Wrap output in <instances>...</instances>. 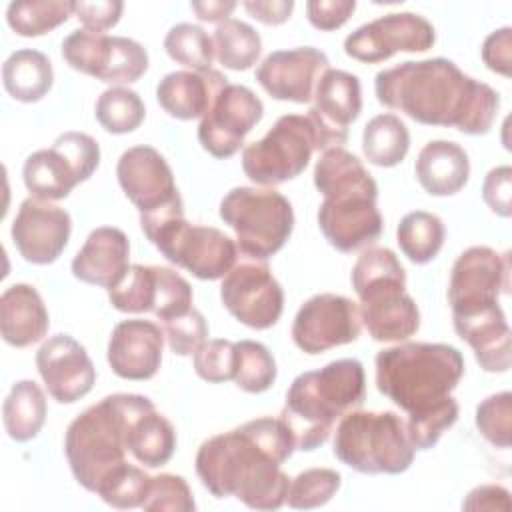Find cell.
<instances>
[{"instance_id": "25", "label": "cell", "mask_w": 512, "mask_h": 512, "mask_svg": "<svg viewBox=\"0 0 512 512\" xmlns=\"http://www.w3.org/2000/svg\"><path fill=\"white\" fill-rule=\"evenodd\" d=\"M130 268L128 236L114 226L92 230L72 260V274L100 288H114L122 282Z\"/></svg>"}, {"instance_id": "27", "label": "cell", "mask_w": 512, "mask_h": 512, "mask_svg": "<svg viewBox=\"0 0 512 512\" xmlns=\"http://www.w3.org/2000/svg\"><path fill=\"white\" fill-rule=\"evenodd\" d=\"M50 326L48 310L30 284H12L0 296V332L6 344L26 348L40 342Z\"/></svg>"}, {"instance_id": "5", "label": "cell", "mask_w": 512, "mask_h": 512, "mask_svg": "<svg viewBox=\"0 0 512 512\" xmlns=\"http://www.w3.org/2000/svg\"><path fill=\"white\" fill-rule=\"evenodd\" d=\"M366 398L364 366L340 358L318 370L298 374L284 400L282 418L296 436V450H316L334 430L336 420L362 406Z\"/></svg>"}, {"instance_id": "7", "label": "cell", "mask_w": 512, "mask_h": 512, "mask_svg": "<svg viewBox=\"0 0 512 512\" xmlns=\"http://www.w3.org/2000/svg\"><path fill=\"white\" fill-rule=\"evenodd\" d=\"M360 320L376 342H402L420 328V312L406 292V270L390 248H366L352 268Z\"/></svg>"}, {"instance_id": "34", "label": "cell", "mask_w": 512, "mask_h": 512, "mask_svg": "<svg viewBox=\"0 0 512 512\" xmlns=\"http://www.w3.org/2000/svg\"><path fill=\"white\" fill-rule=\"evenodd\" d=\"M444 236V222L426 210L408 212L396 228V242L402 254L414 264L434 260L444 246Z\"/></svg>"}, {"instance_id": "23", "label": "cell", "mask_w": 512, "mask_h": 512, "mask_svg": "<svg viewBox=\"0 0 512 512\" xmlns=\"http://www.w3.org/2000/svg\"><path fill=\"white\" fill-rule=\"evenodd\" d=\"M308 116L322 130L330 148H340L348 140V126L362 112V88L356 74L328 68L312 96Z\"/></svg>"}, {"instance_id": "48", "label": "cell", "mask_w": 512, "mask_h": 512, "mask_svg": "<svg viewBox=\"0 0 512 512\" xmlns=\"http://www.w3.org/2000/svg\"><path fill=\"white\" fill-rule=\"evenodd\" d=\"M164 338L176 356H194L208 340V324L196 308L164 322Z\"/></svg>"}, {"instance_id": "24", "label": "cell", "mask_w": 512, "mask_h": 512, "mask_svg": "<svg viewBox=\"0 0 512 512\" xmlns=\"http://www.w3.org/2000/svg\"><path fill=\"white\" fill-rule=\"evenodd\" d=\"M164 330L142 318L122 320L114 326L106 358L112 372L124 380H150L162 362Z\"/></svg>"}, {"instance_id": "42", "label": "cell", "mask_w": 512, "mask_h": 512, "mask_svg": "<svg viewBox=\"0 0 512 512\" xmlns=\"http://www.w3.org/2000/svg\"><path fill=\"white\" fill-rule=\"evenodd\" d=\"M150 480L152 476H148L142 468L126 462L98 486L96 494L112 508H138L146 500Z\"/></svg>"}, {"instance_id": "16", "label": "cell", "mask_w": 512, "mask_h": 512, "mask_svg": "<svg viewBox=\"0 0 512 512\" xmlns=\"http://www.w3.org/2000/svg\"><path fill=\"white\" fill-rule=\"evenodd\" d=\"M116 176L126 198L138 208L140 218L184 208L172 168L152 146L140 144L122 152Z\"/></svg>"}, {"instance_id": "19", "label": "cell", "mask_w": 512, "mask_h": 512, "mask_svg": "<svg viewBox=\"0 0 512 512\" xmlns=\"http://www.w3.org/2000/svg\"><path fill=\"white\" fill-rule=\"evenodd\" d=\"M262 116V100L248 86L228 82L200 118L198 142L214 158H230L244 146L246 136Z\"/></svg>"}, {"instance_id": "39", "label": "cell", "mask_w": 512, "mask_h": 512, "mask_svg": "<svg viewBox=\"0 0 512 512\" xmlns=\"http://www.w3.org/2000/svg\"><path fill=\"white\" fill-rule=\"evenodd\" d=\"M234 382L248 394H260L276 382V360L270 350L256 340L236 342Z\"/></svg>"}, {"instance_id": "51", "label": "cell", "mask_w": 512, "mask_h": 512, "mask_svg": "<svg viewBox=\"0 0 512 512\" xmlns=\"http://www.w3.org/2000/svg\"><path fill=\"white\" fill-rule=\"evenodd\" d=\"M510 194H512V168L510 166H496L492 168L482 184V200L486 206L502 216L510 218L512 214V204H510Z\"/></svg>"}, {"instance_id": "47", "label": "cell", "mask_w": 512, "mask_h": 512, "mask_svg": "<svg viewBox=\"0 0 512 512\" xmlns=\"http://www.w3.org/2000/svg\"><path fill=\"white\" fill-rule=\"evenodd\" d=\"M196 374L212 384L234 380L236 372V342L214 338L206 340L194 354Z\"/></svg>"}, {"instance_id": "46", "label": "cell", "mask_w": 512, "mask_h": 512, "mask_svg": "<svg viewBox=\"0 0 512 512\" xmlns=\"http://www.w3.org/2000/svg\"><path fill=\"white\" fill-rule=\"evenodd\" d=\"M148 512H192L196 502L188 482L178 474H158L150 480V490L140 506Z\"/></svg>"}, {"instance_id": "20", "label": "cell", "mask_w": 512, "mask_h": 512, "mask_svg": "<svg viewBox=\"0 0 512 512\" xmlns=\"http://www.w3.org/2000/svg\"><path fill=\"white\" fill-rule=\"evenodd\" d=\"M72 230L70 214L46 200H22L12 222V242L18 254L30 264H52L68 244Z\"/></svg>"}, {"instance_id": "38", "label": "cell", "mask_w": 512, "mask_h": 512, "mask_svg": "<svg viewBox=\"0 0 512 512\" xmlns=\"http://www.w3.org/2000/svg\"><path fill=\"white\" fill-rule=\"evenodd\" d=\"M164 50L174 62L190 68L192 72L210 70L216 58L214 42L208 32L190 22H180L168 30Z\"/></svg>"}, {"instance_id": "49", "label": "cell", "mask_w": 512, "mask_h": 512, "mask_svg": "<svg viewBox=\"0 0 512 512\" xmlns=\"http://www.w3.org/2000/svg\"><path fill=\"white\" fill-rule=\"evenodd\" d=\"M354 0H310L306 2V18L316 30H338L354 14Z\"/></svg>"}, {"instance_id": "21", "label": "cell", "mask_w": 512, "mask_h": 512, "mask_svg": "<svg viewBox=\"0 0 512 512\" xmlns=\"http://www.w3.org/2000/svg\"><path fill=\"white\" fill-rule=\"evenodd\" d=\"M36 368L48 394L60 404L84 398L96 382V368L86 348L70 334L50 336L36 352Z\"/></svg>"}, {"instance_id": "17", "label": "cell", "mask_w": 512, "mask_h": 512, "mask_svg": "<svg viewBox=\"0 0 512 512\" xmlns=\"http://www.w3.org/2000/svg\"><path fill=\"white\" fill-rule=\"evenodd\" d=\"M436 42L434 26L414 12H390L362 24L344 40V52L364 64H378L398 52H426Z\"/></svg>"}, {"instance_id": "15", "label": "cell", "mask_w": 512, "mask_h": 512, "mask_svg": "<svg viewBox=\"0 0 512 512\" xmlns=\"http://www.w3.org/2000/svg\"><path fill=\"white\" fill-rule=\"evenodd\" d=\"M220 300L240 324L254 330L272 328L284 310V290L266 260L246 256L222 278Z\"/></svg>"}, {"instance_id": "14", "label": "cell", "mask_w": 512, "mask_h": 512, "mask_svg": "<svg viewBox=\"0 0 512 512\" xmlns=\"http://www.w3.org/2000/svg\"><path fill=\"white\" fill-rule=\"evenodd\" d=\"M510 258L488 246L464 250L450 274L448 304L452 318L474 316L500 306V294L508 292Z\"/></svg>"}, {"instance_id": "45", "label": "cell", "mask_w": 512, "mask_h": 512, "mask_svg": "<svg viewBox=\"0 0 512 512\" xmlns=\"http://www.w3.org/2000/svg\"><path fill=\"white\" fill-rule=\"evenodd\" d=\"M154 270H156V302H154L152 314L158 320L168 322L192 310L194 294L188 280L182 278L172 268L154 266Z\"/></svg>"}, {"instance_id": "12", "label": "cell", "mask_w": 512, "mask_h": 512, "mask_svg": "<svg viewBox=\"0 0 512 512\" xmlns=\"http://www.w3.org/2000/svg\"><path fill=\"white\" fill-rule=\"evenodd\" d=\"M100 164L98 142L84 132H64L50 148L32 152L22 166L24 186L34 198L54 202L86 182Z\"/></svg>"}, {"instance_id": "32", "label": "cell", "mask_w": 512, "mask_h": 512, "mask_svg": "<svg viewBox=\"0 0 512 512\" xmlns=\"http://www.w3.org/2000/svg\"><path fill=\"white\" fill-rule=\"evenodd\" d=\"M176 450V430L156 408L140 414L128 434V452L146 468H160L170 462Z\"/></svg>"}, {"instance_id": "29", "label": "cell", "mask_w": 512, "mask_h": 512, "mask_svg": "<svg viewBox=\"0 0 512 512\" xmlns=\"http://www.w3.org/2000/svg\"><path fill=\"white\" fill-rule=\"evenodd\" d=\"M414 172L430 196H452L466 186L470 160L460 144L452 140H430L418 152Z\"/></svg>"}, {"instance_id": "13", "label": "cell", "mask_w": 512, "mask_h": 512, "mask_svg": "<svg viewBox=\"0 0 512 512\" xmlns=\"http://www.w3.org/2000/svg\"><path fill=\"white\" fill-rule=\"evenodd\" d=\"M62 56L76 72L112 86L132 84L148 70V52L140 42L86 28L64 38Z\"/></svg>"}, {"instance_id": "37", "label": "cell", "mask_w": 512, "mask_h": 512, "mask_svg": "<svg viewBox=\"0 0 512 512\" xmlns=\"http://www.w3.org/2000/svg\"><path fill=\"white\" fill-rule=\"evenodd\" d=\"M94 114L106 132L128 134L144 122L146 108L134 90L126 86H112L98 96Z\"/></svg>"}, {"instance_id": "9", "label": "cell", "mask_w": 512, "mask_h": 512, "mask_svg": "<svg viewBox=\"0 0 512 512\" xmlns=\"http://www.w3.org/2000/svg\"><path fill=\"white\" fill-rule=\"evenodd\" d=\"M142 232L172 264L200 280L224 278L238 262V246L214 226L190 224L182 210L140 218Z\"/></svg>"}, {"instance_id": "40", "label": "cell", "mask_w": 512, "mask_h": 512, "mask_svg": "<svg viewBox=\"0 0 512 512\" xmlns=\"http://www.w3.org/2000/svg\"><path fill=\"white\" fill-rule=\"evenodd\" d=\"M108 300L118 312H126V314L152 312L156 302L154 266L130 264L122 282L108 290Z\"/></svg>"}, {"instance_id": "55", "label": "cell", "mask_w": 512, "mask_h": 512, "mask_svg": "<svg viewBox=\"0 0 512 512\" xmlns=\"http://www.w3.org/2000/svg\"><path fill=\"white\" fill-rule=\"evenodd\" d=\"M238 4L234 0H204V2H190V8L202 22H214L216 26L230 18Z\"/></svg>"}, {"instance_id": "3", "label": "cell", "mask_w": 512, "mask_h": 512, "mask_svg": "<svg viewBox=\"0 0 512 512\" xmlns=\"http://www.w3.org/2000/svg\"><path fill=\"white\" fill-rule=\"evenodd\" d=\"M314 186L324 196L318 226L332 248L354 252L380 238L378 184L356 154L342 146L324 150L314 166Z\"/></svg>"}, {"instance_id": "18", "label": "cell", "mask_w": 512, "mask_h": 512, "mask_svg": "<svg viewBox=\"0 0 512 512\" xmlns=\"http://www.w3.org/2000/svg\"><path fill=\"white\" fill-rule=\"evenodd\" d=\"M360 330L358 304L342 294L324 292L300 306L292 322V340L306 354H322L358 340Z\"/></svg>"}, {"instance_id": "50", "label": "cell", "mask_w": 512, "mask_h": 512, "mask_svg": "<svg viewBox=\"0 0 512 512\" xmlns=\"http://www.w3.org/2000/svg\"><path fill=\"white\" fill-rule=\"evenodd\" d=\"M124 4L120 0H96V2H76L74 16L80 20L82 28L90 32H106L114 28L122 16Z\"/></svg>"}, {"instance_id": "6", "label": "cell", "mask_w": 512, "mask_h": 512, "mask_svg": "<svg viewBox=\"0 0 512 512\" xmlns=\"http://www.w3.org/2000/svg\"><path fill=\"white\" fill-rule=\"evenodd\" d=\"M464 376L458 348L442 342H404L376 354V388L406 414L452 396Z\"/></svg>"}, {"instance_id": "22", "label": "cell", "mask_w": 512, "mask_h": 512, "mask_svg": "<svg viewBox=\"0 0 512 512\" xmlns=\"http://www.w3.org/2000/svg\"><path fill=\"white\" fill-rule=\"evenodd\" d=\"M328 56L314 46L276 50L256 68V80L274 100L306 104L320 76L330 68Z\"/></svg>"}, {"instance_id": "44", "label": "cell", "mask_w": 512, "mask_h": 512, "mask_svg": "<svg viewBox=\"0 0 512 512\" xmlns=\"http://www.w3.org/2000/svg\"><path fill=\"white\" fill-rule=\"evenodd\" d=\"M476 428L496 448L512 442V394L508 390L488 396L476 406Z\"/></svg>"}, {"instance_id": "31", "label": "cell", "mask_w": 512, "mask_h": 512, "mask_svg": "<svg viewBox=\"0 0 512 512\" xmlns=\"http://www.w3.org/2000/svg\"><path fill=\"white\" fill-rule=\"evenodd\" d=\"M46 396L34 380H18L12 384L4 406L2 420L8 436L16 442H28L38 436L46 422Z\"/></svg>"}, {"instance_id": "33", "label": "cell", "mask_w": 512, "mask_h": 512, "mask_svg": "<svg viewBox=\"0 0 512 512\" xmlns=\"http://www.w3.org/2000/svg\"><path fill=\"white\" fill-rule=\"evenodd\" d=\"M408 148L410 132L396 114H378L364 126L362 152L370 164L392 168L406 158Z\"/></svg>"}, {"instance_id": "36", "label": "cell", "mask_w": 512, "mask_h": 512, "mask_svg": "<svg viewBox=\"0 0 512 512\" xmlns=\"http://www.w3.org/2000/svg\"><path fill=\"white\" fill-rule=\"evenodd\" d=\"M70 0H16L8 4L6 22L18 34L26 38L42 36L74 14Z\"/></svg>"}, {"instance_id": "35", "label": "cell", "mask_w": 512, "mask_h": 512, "mask_svg": "<svg viewBox=\"0 0 512 512\" xmlns=\"http://www.w3.org/2000/svg\"><path fill=\"white\" fill-rule=\"evenodd\" d=\"M214 56L228 70H248L256 64L262 52L260 34L246 22L228 18L216 26L214 36Z\"/></svg>"}, {"instance_id": "8", "label": "cell", "mask_w": 512, "mask_h": 512, "mask_svg": "<svg viewBox=\"0 0 512 512\" xmlns=\"http://www.w3.org/2000/svg\"><path fill=\"white\" fill-rule=\"evenodd\" d=\"M406 422L396 412H346L334 432V454L360 474H402L414 460Z\"/></svg>"}, {"instance_id": "11", "label": "cell", "mask_w": 512, "mask_h": 512, "mask_svg": "<svg viewBox=\"0 0 512 512\" xmlns=\"http://www.w3.org/2000/svg\"><path fill=\"white\" fill-rule=\"evenodd\" d=\"M314 150L328 144L308 114H284L264 138L242 150V170L258 186L272 188L300 176Z\"/></svg>"}, {"instance_id": "10", "label": "cell", "mask_w": 512, "mask_h": 512, "mask_svg": "<svg viewBox=\"0 0 512 512\" xmlns=\"http://www.w3.org/2000/svg\"><path fill=\"white\" fill-rule=\"evenodd\" d=\"M218 212L234 230L238 252L246 258L268 260L294 228L292 204L274 188L236 186L224 194Z\"/></svg>"}, {"instance_id": "4", "label": "cell", "mask_w": 512, "mask_h": 512, "mask_svg": "<svg viewBox=\"0 0 512 512\" xmlns=\"http://www.w3.org/2000/svg\"><path fill=\"white\" fill-rule=\"evenodd\" d=\"M156 408L142 394H110L78 414L64 436V452L76 482L88 492L122 464L128 454V434L134 420Z\"/></svg>"}, {"instance_id": "2", "label": "cell", "mask_w": 512, "mask_h": 512, "mask_svg": "<svg viewBox=\"0 0 512 512\" xmlns=\"http://www.w3.org/2000/svg\"><path fill=\"white\" fill-rule=\"evenodd\" d=\"M380 104L424 126L456 128L470 136L486 134L498 114L500 94L448 58L406 60L376 74Z\"/></svg>"}, {"instance_id": "1", "label": "cell", "mask_w": 512, "mask_h": 512, "mask_svg": "<svg viewBox=\"0 0 512 512\" xmlns=\"http://www.w3.org/2000/svg\"><path fill=\"white\" fill-rule=\"evenodd\" d=\"M294 450L288 422L260 416L204 440L196 452V474L216 498L234 496L254 510H278L292 480L280 466Z\"/></svg>"}, {"instance_id": "52", "label": "cell", "mask_w": 512, "mask_h": 512, "mask_svg": "<svg viewBox=\"0 0 512 512\" xmlns=\"http://www.w3.org/2000/svg\"><path fill=\"white\" fill-rule=\"evenodd\" d=\"M480 54L488 70L508 78L512 72V28L504 26L490 32L482 44Z\"/></svg>"}, {"instance_id": "54", "label": "cell", "mask_w": 512, "mask_h": 512, "mask_svg": "<svg viewBox=\"0 0 512 512\" xmlns=\"http://www.w3.org/2000/svg\"><path fill=\"white\" fill-rule=\"evenodd\" d=\"M242 6L254 20L266 26L284 24L294 10L292 0H244Z\"/></svg>"}, {"instance_id": "26", "label": "cell", "mask_w": 512, "mask_h": 512, "mask_svg": "<svg viewBox=\"0 0 512 512\" xmlns=\"http://www.w3.org/2000/svg\"><path fill=\"white\" fill-rule=\"evenodd\" d=\"M228 78L220 70H176L166 74L156 86V100L162 110L176 120L202 118L214 104Z\"/></svg>"}, {"instance_id": "41", "label": "cell", "mask_w": 512, "mask_h": 512, "mask_svg": "<svg viewBox=\"0 0 512 512\" xmlns=\"http://www.w3.org/2000/svg\"><path fill=\"white\" fill-rule=\"evenodd\" d=\"M460 408L456 398L448 396L446 400L428 406L424 410L412 412L408 414L406 420V430H408V438L414 446V450H430L438 444L440 436L452 428L458 420Z\"/></svg>"}, {"instance_id": "30", "label": "cell", "mask_w": 512, "mask_h": 512, "mask_svg": "<svg viewBox=\"0 0 512 512\" xmlns=\"http://www.w3.org/2000/svg\"><path fill=\"white\" fill-rule=\"evenodd\" d=\"M2 82L6 92L18 102L42 100L54 82L52 62L46 54L32 48L12 52L2 64Z\"/></svg>"}, {"instance_id": "28", "label": "cell", "mask_w": 512, "mask_h": 512, "mask_svg": "<svg viewBox=\"0 0 512 512\" xmlns=\"http://www.w3.org/2000/svg\"><path fill=\"white\" fill-rule=\"evenodd\" d=\"M456 334L470 344L474 358L484 372H506L510 368V326L500 306L466 316L452 318Z\"/></svg>"}, {"instance_id": "43", "label": "cell", "mask_w": 512, "mask_h": 512, "mask_svg": "<svg viewBox=\"0 0 512 512\" xmlns=\"http://www.w3.org/2000/svg\"><path fill=\"white\" fill-rule=\"evenodd\" d=\"M340 484V472L332 468H308L290 480L286 502L296 510L320 508L332 500Z\"/></svg>"}, {"instance_id": "53", "label": "cell", "mask_w": 512, "mask_h": 512, "mask_svg": "<svg viewBox=\"0 0 512 512\" xmlns=\"http://www.w3.org/2000/svg\"><path fill=\"white\" fill-rule=\"evenodd\" d=\"M464 510H502L510 512V492L500 484H482L470 490V494L462 502Z\"/></svg>"}]
</instances>
